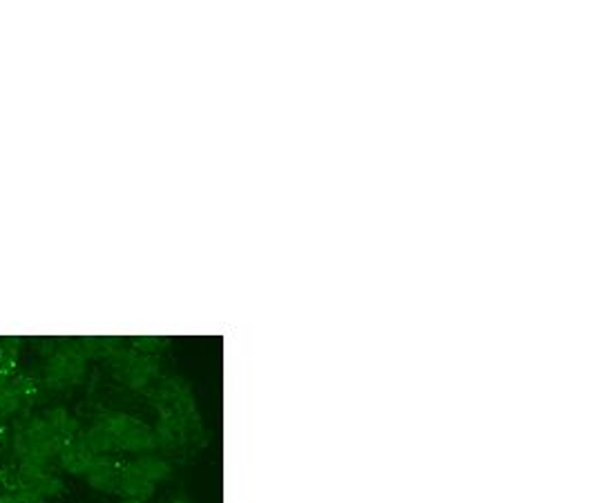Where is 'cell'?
<instances>
[{
  "mask_svg": "<svg viewBox=\"0 0 603 503\" xmlns=\"http://www.w3.org/2000/svg\"><path fill=\"white\" fill-rule=\"evenodd\" d=\"M119 490L136 501H146L152 492H154V485L150 479H146L141 472L136 470L134 463L121 467V481H119Z\"/></svg>",
  "mask_w": 603,
  "mask_h": 503,
  "instance_id": "3",
  "label": "cell"
},
{
  "mask_svg": "<svg viewBox=\"0 0 603 503\" xmlns=\"http://www.w3.org/2000/svg\"><path fill=\"white\" fill-rule=\"evenodd\" d=\"M36 490H38L43 497H54V494H60V492H63V483H60L58 479L48 477V479H43V481L36 485Z\"/></svg>",
  "mask_w": 603,
  "mask_h": 503,
  "instance_id": "7",
  "label": "cell"
},
{
  "mask_svg": "<svg viewBox=\"0 0 603 503\" xmlns=\"http://www.w3.org/2000/svg\"><path fill=\"white\" fill-rule=\"evenodd\" d=\"M154 445H157V436H154V432H150L143 423H138L136 428H132L130 432H126L116 440V448L130 450V452H148Z\"/></svg>",
  "mask_w": 603,
  "mask_h": 503,
  "instance_id": "4",
  "label": "cell"
},
{
  "mask_svg": "<svg viewBox=\"0 0 603 503\" xmlns=\"http://www.w3.org/2000/svg\"><path fill=\"white\" fill-rule=\"evenodd\" d=\"M0 503H21V501L16 499V494H3L0 497Z\"/></svg>",
  "mask_w": 603,
  "mask_h": 503,
  "instance_id": "10",
  "label": "cell"
},
{
  "mask_svg": "<svg viewBox=\"0 0 603 503\" xmlns=\"http://www.w3.org/2000/svg\"><path fill=\"white\" fill-rule=\"evenodd\" d=\"M136 470L141 472V475L146 479H150L152 483L154 481H163L168 475H170V465L161 459H154V456H146V459H138L136 463Z\"/></svg>",
  "mask_w": 603,
  "mask_h": 503,
  "instance_id": "6",
  "label": "cell"
},
{
  "mask_svg": "<svg viewBox=\"0 0 603 503\" xmlns=\"http://www.w3.org/2000/svg\"><path fill=\"white\" fill-rule=\"evenodd\" d=\"M123 503H143V501H136V499H128V501H123Z\"/></svg>",
  "mask_w": 603,
  "mask_h": 503,
  "instance_id": "11",
  "label": "cell"
},
{
  "mask_svg": "<svg viewBox=\"0 0 603 503\" xmlns=\"http://www.w3.org/2000/svg\"><path fill=\"white\" fill-rule=\"evenodd\" d=\"M173 503H188V501H183V499L179 501V499H177V501H173Z\"/></svg>",
  "mask_w": 603,
  "mask_h": 503,
  "instance_id": "12",
  "label": "cell"
},
{
  "mask_svg": "<svg viewBox=\"0 0 603 503\" xmlns=\"http://www.w3.org/2000/svg\"><path fill=\"white\" fill-rule=\"evenodd\" d=\"M85 369V360L81 354H58L48 364V380L56 387H63L76 383Z\"/></svg>",
  "mask_w": 603,
  "mask_h": 503,
  "instance_id": "1",
  "label": "cell"
},
{
  "mask_svg": "<svg viewBox=\"0 0 603 503\" xmlns=\"http://www.w3.org/2000/svg\"><path fill=\"white\" fill-rule=\"evenodd\" d=\"M97 454L92 452L83 440H70V443L58 452V461L72 475H87V470L94 463Z\"/></svg>",
  "mask_w": 603,
  "mask_h": 503,
  "instance_id": "2",
  "label": "cell"
},
{
  "mask_svg": "<svg viewBox=\"0 0 603 503\" xmlns=\"http://www.w3.org/2000/svg\"><path fill=\"white\" fill-rule=\"evenodd\" d=\"M134 345L141 349H161L165 340L163 338H134Z\"/></svg>",
  "mask_w": 603,
  "mask_h": 503,
  "instance_id": "9",
  "label": "cell"
},
{
  "mask_svg": "<svg viewBox=\"0 0 603 503\" xmlns=\"http://www.w3.org/2000/svg\"><path fill=\"white\" fill-rule=\"evenodd\" d=\"M81 440H83V443H85L92 452H94V454H107L110 450L116 448L114 436L110 434V430H107L103 423H97L94 428L87 430V432L81 436Z\"/></svg>",
  "mask_w": 603,
  "mask_h": 503,
  "instance_id": "5",
  "label": "cell"
},
{
  "mask_svg": "<svg viewBox=\"0 0 603 503\" xmlns=\"http://www.w3.org/2000/svg\"><path fill=\"white\" fill-rule=\"evenodd\" d=\"M16 499L21 503H43L45 497L36 490V487H23V490L16 492Z\"/></svg>",
  "mask_w": 603,
  "mask_h": 503,
  "instance_id": "8",
  "label": "cell"
}]
</instances>
